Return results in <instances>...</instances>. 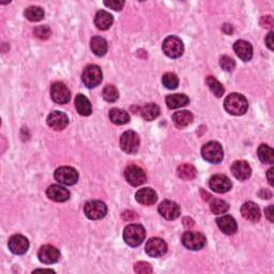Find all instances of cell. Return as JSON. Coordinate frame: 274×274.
I'll return each mask as SVG.
<instances>
[{"mask_svg":"<svg viewBox=\"0 0 274 274\" xmlns=\"http://www.w3.org/2000/svg\"><path fill=\"white\" fill-rule=\"evenodd\" d=\"M224 106L227 113L233 116H241L246 113L248 102L244 95L240 93H231L225 99Z\"/></svg>","mask_w":274,"mask_h":274,"instance_id":"obj_1","label":"cell"},{"mask_svg":"<svg viewBox=\"0 0 274 274\" xmlns=\"http://www.w3.org/2000/svg\"><path fill=\"white\" fill-rule=\"evenodd\" d=\"M146 238L144 226L139 224H131L125 227L123 231V239L128 245L135 247L140 245Z\"/></svg>","mask_w":274,"mask_h":274,"instance_id":"obj_2","label":"cell"},{"mask_svg":"<svg viewBox=\"0 0 274 274\" xmlns=\"http://www.w3.org/2000/svg\"><path fill=\"white\" fill-rule=\"evenodd\" d=\"M201 154L207 162L212 164H219L224 158V151L217 141H209L201 149Z\"/></svg>","mask_w":274,"mask_h":274,"instance_id":"obj_3","label":"cell"},{"mask_svg":"<svg viewBox=\"0 0 274 274\" xmlns=\"http://www.w3.org/2000/svg\"><path fill=\"white\" fill-rule=\"evenodd\" d=\"M163 52L164 54L169 58H179L183 55L184 52V46L181 40L177 37H171L166 38L163 42Z\"/></svg>","mask_w":274,"mask_h":274,"instance_id":"obj_4","label":"cell"},{"mask_svg":"<svg viewBox=\"0 0 274 274\" xmlns=\"http://www.w3.org/2000/svg\"><path fill=\"white\" fill-rule=\"evenodd\" d=\"M102 71H101L100 67L95 64H90L88 67H86L82 76L83 83L88 88H94L96 86H99L102 82Z\"/></svg>","mask_w":274,"mask_h":274,"instance_id":"obj_5","label":"cell"},{"mask_svg":"<svg viewBox=\"0 0 274 274\" xmlns=\"http://www.w3.org/2000/svg\"><path fill=\"white\" fill-rule=\"evenodd\" d=\"M139 136L134 131H125L120 137V147L125 153H135L139 148Z\"/></svg>","mask_w":274,"mask_h":274,"instance_id":"obj_6","label":"cell"},{"mask_svg":"<svg viewBox=\"0 0 274 274\" xmlns=\"http://www.w3.org/2000/svg\"><path fill=\"white\" fill-rule=\"evenodd\" d=\"M182 243L191 251H199L206 245V237L200 232L185 231L182 235Z\"/></svg>","mask_w":274,"mask_h":274,"instance_id":"obj_7","label":"cell"},{"mask_svg":"<svg viewBox=\"0 0 274 274\" xmlns=\"http://www.w3.org/2000/svg\"><path fill=\"white\" fill-rule=\"evenodd\" d=\"M84 212L90 220H101L107 213V207L101 200H90L86 202Z\"/></svg>","mask_w":274,"mask_h":274,"instance_id":"obj_8","label":"cell"},{"mask_svg":"<svg viewBox=\"0 0 274 274\" xmlns=\"http://www.w3.org/2000/svg\"><path fill=\"white\" fill-rule=\"evenodd\" d=\"M55 179L61 184L73 185L78 181V172L73 167L62 166L55 171Z\"/></svg>","mask_w":274,"mask_h":274,"instance_id":"obj_9","label":"cell"},{"mask_svg":"<svg viewBox=\"0 0 274 274\" xmlns=\"http://www.w3.org/2000/svg\"><path fill=\"white\" fill-rule=\"evenodd\" d=\"M124 176L126 181L133 186H139L141 184H144L147 181L146 172L141 167L137 165H130L126 167L124 171Z\"/></svg>","mask_w":274,"mask_h":274,"instance_id":"obj_10","label":"cell"},{"mask_svg":"<svg viewBox=\"0 0 274 274\" xmlns=\"http://www.w3.org/2000/svg\"><path fill=\"white\" fill-rule=\"evenodd\" d=\"M145 251L147 255L150 257H161L166 254L167 244L161 238H151V239L146 243Z\"/></svg>","mask_w":274,"mask_h":274,"instance_id":"obj_11","label":"cell"},{"mask_svg":"<svg viewBox=\"0 0 274 274\" xmlns=\"http://www.w3.org/2000/svg\"><path fill=\"white\" fill-rule=\"evenodd\" d=\"M50 95L55 103L67 104L71 99V93L69 88L63 83H54L50 88Z\"/></svg>","mask_w":274,"mask_h":274,"instance_id":"obj_12","label":"cell"},{"mask_svg":"<svg viewBox=\"0 0 274 274\" xmlns=\"http://www.w3.org/2000/svg\"><path fill=\"white\" fill-rule=\"evenodd\" d=\"M38 257L39 260L45 263V265H52V263H56L59 260L60 252L58 248L54 245H43L40 248Z\"/></svg>","mask_w":274,"mask_h":274,"instance_id":"obj_13","label":"cell"},{"mask_svg":"<svg viewBox=\"0 0 274 274\" xmlns=\"http://www.w3.org/2000/svg\"><path fill=\"white\" fill-rule=\"evenodd\" d=\"M160 214L166 220H176L180 216V207L176 204L175 201L171 200H164L162 201L159 206Z\"/></svg>","mask_w":274,"mask_h":274,"instance_id":"obj_14","label":"cell"},{"mask_svg":"<svg viewBox=\"0 0 274 274\" xmlns=\"http://www.w3.org/2000/svg\"><path fill=\"white\" fill-rule=\"evenodd\" d=\"M8 245L10 251L15 255H23L29 248V241L26 237L22 235H14L9 239Z\"/></svg>","mask_w":274,"mask_h":274,"instance_id":"obj_15","label":"cell"},{"mask_svg":"<svg viewBox=\"0 0 274 274\" xmlns=\"http://www.w3.org/2000/svg\"><path fill=\"white\" fill-rule=\"evenodd\" d=\"M209 185L211 187V190L216 193H226L228 191H230L232 187L230 179L228 178L227 176L221 174L212 176L209 182Z\"/></svg>","mask_w":274,"mask_h":274,"instance_id":"obj_16","label":"cell"},{"mask_svg":"<svg viewBox=\"0 0 274 274\" xmlns=\"http://www.w3.org/2000/svg\"><path fill=\"white\" fill-rule=\"evenodd\" d=\"M47 124L56 131H61L65 129L69 124V118L62 111L55 110L52 111L47 117Z\"/></svg>","mask_w":274,"mask_h":274,"instance_id":"obj_17","label":"cell"},{"mask_svg":"<svg viewBox=\"0 0 274 274\" xmlns=\"http://www.w3.org/2000/svg\"><path fill=\"white\" fill-rule=\"evenodd\" d=\"M231 172L238 180L244 181L251 177L252 168L246 161H236L231 165Z\"/></svg>","mask_w":274,"mask_h":274,"instance_id":"obj_18","label":"cell"},{"mask_svg":"<svg viewBox=\"0 0 274 274\" xmlns=\"http://www.w3.org/2000/svg\"><path fill=\"white\" fill-rule=\"evenodd\" d=\"M46 194L49 199L57 202L67 201L70 198V192L65 187L58 184L50 185L46 191Z\"/></svg>","mask_w":274,"mask_h":274,"instance_id":"obj_19","label":"cell"},{"mask_svg":"<svg viewBox=\"0 0 274 274\" xmlns=\"http://www.w3.org/2000/svg\"><path fill=\"white\" fill-rule=\"evenodd\" d=\"M135 198L137 202H139L140 205L152 206L158 200V195H156V193L152 189H150V187H145V189H140L139 191H137L135 194Z\"/></svg>","mask_w":274,"mask_h":274,"instance_id":"obj_20","label":"cell"},{"mask_svg":"<svg viewBox=\"0 0 274 274\" xmlns=\"http://www.w3.org/2000/svg\"><path fill=\"white\" fill-rule=\"evenodd\" d=\"M233 49L243 61H250L253 57V47L252 45L244 41V40H238V41L233 44Z\"/></svg>","mask_w":274,"mask_h":274,"instance_id":"obj_21","label":"cell"},{"mask_svg":"<svg viewBox=\"0 0 274 274\" xmlns=\"http://www.w3.org/2000/svg\"><path fill=\"white\" fill-rule=\"evenodd\" d=\"M241 213L242 216L244 217L245 220L251 221L256 223L260 220V209L258 208V206L253 201H247L241 208Z\"/></svg>","mask_w":274,"mask_h":274,"instance_id":"obj_22","label":"cell"},{"mask_svg":"<svg viewBox=\"0 0 274 274\" xmlns=\"http://www.w3.org/2000/svg\"><path fill=\"white\" fill-rule=\"evenodd\" d=\"M216 224L220 229L224 233H226V235H233L238 229L236 220L230 215H223L217 217Z\"/></svg>","mask_w":274,"mask_h":274,"instance_id":"obj_23","label":"cell"},{"mask_svg":"<svg viewBox=\"0 0 274 274\" xmlns=\"http://www.w3.org/2000/svg\"><path fill=\"white\" fill-rule=\"evenodd\" d=\"M114 23V17L113 15L108 13L107 11H98L95 14L94 17V24L100 30H107L111 27V25Z\"/></svg>","mask_w":274,"mask_h":274,"instance_id":"obj_24","label":"cell"},{"mask_svg":"<svg viewBox=\"0 0 274 274\" xmlns=\"http://www.w3.org/2000/svg\"><path fill=\"white\" fill-rule=\"evenodd\" d=\"M193 120H194V117L189 110H180L172 115V121H174L177 128L179 129L190 125L193 122Z\"/></svg>","mask_w":274,"mask_h":274,"instance_id":"obj_25","label":"cell"},{"mask_svg":"<svg viewBox=\"0 0 274 274\" xmlns=\"http://www.w3.org/2000/svg\"><path fill=\"white\" fill-rule=\"evenodd\" d=\"M190 103L189 96H186L183 93H176L170 94L166 98V104L170 109H177Z\"/></svg>","mask_w":274,"mask_h":274,"instance_id":"obj_26","label":"cell"},{"mask_svg":"<svg viewBox=\"0 0 274 274\" xmlns=\"http://www.w3.org/2000/svg\"><path fill=\"white\" fill-rule=\"evenodd\" d=\"M75 107L77 109L78 114H80L82 116H89L91 115V113H92V107H91L90 101L82 93L76 95Z\"/></svg>","mask_w":274,"mask_h":274,"instance_id":"obj_27","label":"cell"},{"mask_svg":"<svg viewBox=\"0 0 274 274\" xmlns=\"http://www.w3.org/2000/svg\"><path fill=\"white\" fill-rule=\"evenodd\" d=\"M109 119L117 125H123L130 121V115L123 109L113 108L109 111Z\"/></svg>","mask_w":274,"mask_h":274,"instance_id":"obj_28","label":"cell"},{"mask_svg":"<svg viewBox=\"0 0 274 274\" xmlns=\"http://www.w3.org/2000/svg\"><path fill=\"white\" fill-rule=\"evenodd\" d=\"M90 46L92 52L99 57H102L107 52V42L102 37H93L91 39Z\"/></svg>","mask_w":274,"mask_h":274,"instance_id":"obj_29","label":"cell"},{"mask_svg":"<svg viewBox=\"0 0 274 274\" xmlns=\"http://www.w3.org/2000/svg\"><path fill=\"white\" fill-rule=\"evenodd\" d=\"M160 107L154 103H149L145 105L143 108L140 109V115L143 118L147 121H152L158 118L160 116Z\"/></svg>","mask_w":274,"mask_h":274,"instance_id":"obj_30","label":"cell"},{"mask_svg":"<svg viewBox=\"0 0 274 274\" xmlns=\"http://www.w3.org/2000/svg\"><path fill=\"white\" fill-rule=\"evenodd\" d=\"M257 155L262 163L272 164L274 162V151L267 145H260L257 150Z\"/></svg>","mask_w":274,"mask_h":274,"instance_id":"obj_31","label":"cell"},{"mask_svg":"<svg viewBox=\"0 0 274 274\" xmlns=\"http://www.w3.org/2000/svg\"><path fill=\"white\" fill-rule=\"evenodd\" d=\"M25 17H26L30 22H40L44 18V10L40 7H29L25 10Z\"/></svg>","mask_w":274,"mask_h":274,"instance_id":"obj_32","label":"cell"},{"mask_svg":"<svg viewBox=\"0 0 274 274\" xmlns=\"http://www.w3.org/2000/svg\"><path fill=\"white\" fill-rule=\"evenodd\" d=\"M206 84L211 90V92L215 96H217V98H221V96L224 94L225 92L224 86H223L215 77H213V76H208L206 79Z\"/></svg>","mask_w":274,"mask_h":274,"instance_id":"obj_33","label":"cell"},{"mask_svg":"<svg viewBox=\"0 0 274 274\" xmlns=\"http://www.w3.org/2000/svg\"><path fill=\"white\" fill-rule=\"evenodd\" d=\"M178 176L183 180H193L197 175V170L191 164H182L178 167Z\"/></svg>","mask_w":274,"mask_h":274,"instance_id":"obj_34","label":"cell"},{"mask_svg":"<svg viewBox=\"0 0 274 274\" xmlns=\"http://www.w3.org/2000/svg\"><path fill=\"white\" fill-rule=\"evenodd\" d=\"M162 83H163V85L165 86L167 89L174 90V89L178 87L179 78L175 73L168 72V73H165L163 75V77H162Z\"/></svg>","mask_w":274,"mask_h":274,"instance_id":"obj_35","label":"cell"},{"mask_svg":"<svg viewBox=\"0 0 274 274\" xmlns=\"http://www.w3.org/2000/svg\"><path fill=\"white\" fill-rule=\"evenodd\" d=\"M103 98L105 101H107L109 103H114L119 98V92L115 86L113 85H107L105 86L103 91H102Z\"/></svg>","mask_w":274,"mask_h":274,"instance_id":"obj_36","label":"cell"},{"mask_svg":"<svg viewBox=\"0 0 274 274\" xmlns=\"http://www.w3.org/2000/svg\"><path fill=\"white\" fill-rule=\"evenodd\" d=\"M210 208L211 211L214 213V214H224V213L229 209V206H228L226 201L222 199H212Z\"/></svg>","mask_w":274,"mask_h":274,"instance_id":"obj_37","label":"cell"},{"mask_svg":"<svg viewBox=\"0 0 274 274\" xmlns=\"http://www.w3.org/2000/svg\"><path fill=\"white\" fill-rule=\"evenodd\" d=\"M220 64L221 68L224 71H227V72H231V71H233V69L236 68L235 60L230 58L229 56H223V57H221Z\"/></svg>","mask_w":274,"mask_h":274,"instance_id":"obj_38","label":"cell"},{"mask_svg":"<svg viewBox=\"0 0 274 274\" xmlns=\"http://www.w3.org/2000/svg\"><path fill=\"white\" fill-rule=\"evenodd\" d=\"M33 33L35 37H38L39 39L46 40L50 35V29L48 26H39L37 28H34Z\"/></svg>","mask_w":274,"mask_h":274,"instance_id":"obj_39","label":"cell"},{"mask_svg":"<svg viewBox=\"0 0 274 274\" xmlns=\"http://www.w3.org/2000/svg\"><path fill=\"white\" fill-rule=\"evenodd\" d=\"M134 270L137 273H140V274H149L152 273V268L149 265L148 262H145V261H138L135 263L134 266Z\"/></svg>","mask_w":274,"mask_h":274,"instance_id":"obj_40","label":"cell"},{"mask_svg":"<svg viewBox=\"0 0 274 274\" xmlns=\"http://www.w3.org/2000/svg\"><path fill=\"white\" fill-rule=\"evenodd\" d=\"M104 4L109 9H113L115 11H120L124 6V1H118V0H111V1H104Z\"/></svg>","mask_w":274,"mask_h":274,"instance_id":"obj_41","label":"cell"},{"mask_svg":"<svg viewBox=\"0 0 274 274\" xmlns=\"http://www.w3.org/2000/svg\"><path fill=\"white\" fill-rule=\"evenodd\" d=\"M260 25L262 27L265 28H270L273 26V19L270 16V15H268V16H262L261 17V21H260Z\"/></svg>","mask_w":274,"mask_h":274,"instance_id":"obj_42","label":"cell"},{"mask_svg":"<svg viewBox=\"0 0 274 274\" xmlns=\"http://www.w3.org/2000/svg\"><path fill=\"white\" fill-rule=\"evenodd\" d=\"M266 44L269 48L273 50V31H270L268 33L266 38Z\"/></svg>","mask_w":274,"mask_h":274,"instance_id":"obj_43","label":"cell"},{"mask_svg":"<svg viewBox=\"0 0 274 274\" xmlns=\"http://www.w3.org/2000/svg\"><path fill=\"white\" fill-rule=\"evenodd\" d=\"M122 215H123V219H124L125 221H132V220H134V219H136V217H137L136 213H134V212H131V211H129V212H124Z\"/></svg>","mask_w":274,"mask_h":274,"instance_id":"obj_44","label":"cell"},{"mask_svg":"<svg viewBox=\"0 0 274 274\" xmlns=\"http://www.w3.org/2000/svg\"><path fill=\"white\" fill-rule=\"evenodd\" d=\"M265 212H266V216L268 217L269 221L273 223V206H269L265 210Z\"/></svg>","mask_w":274,"mask_h":274,"instance_id":"obj_45","label":"cell"},{"mask_svg":"<svg viewBox=\"0 0 274 274\" xmlns=\"http://www.w3.org/2000/svg\"><path fill=\"white\" fill-rule=\"evenodd\" d=\"M259 196L261 197V198H267V199H269V198H271V196H272V194H271V192H269L268 190H261L260 192H259Z\"/></svg>","mask_w":274,"mask_h":274,"instance_id":"obj_46","label":"cell"},{"mask_svg":"<svg viewBox=\"0 0 274 274\" xmlns=\"http://www.w3.org/2000/svg\"><path fill=\"white\" fill-rule=\"evenodd\" d=\"M273 168H270L268 170V174H267V177H268V180H269V183H270V185L272 186L273 185Z\"/></svg>","mask_w":274,"mask_h":274,"instance_id":"obj_47","label":"cell"},{"mask_svg":"<svg viewBox=\"0 0 274 274\" xmlns=\"http://www.w3.org/2000/svg\"><path fill=\"white\" fill-rule=\"evenodd\" d=\"M223 31H224L226 34H230L232 32V27L230 26V25L226 24L223 26Z\"/></svg>","mask_w":274,"mask_h":274,"instance_id":"obj_48","label":"cell"},{"mask_svg":"<svg viewBox=\"0 0 274 274\" xmlns=\"http://www.w3.org/2000/svg\"><path fill=\"white\" fill-rule=\"evenodd\" d=\"M183 223H184L185 227H192L193 225H194V222H193V220L189 219V217H185V219L183 220Z\"/></svg>","mask_w":274,"mask_h":274,"instance_id":"obj_49","label":"cell"}]
</instances>
